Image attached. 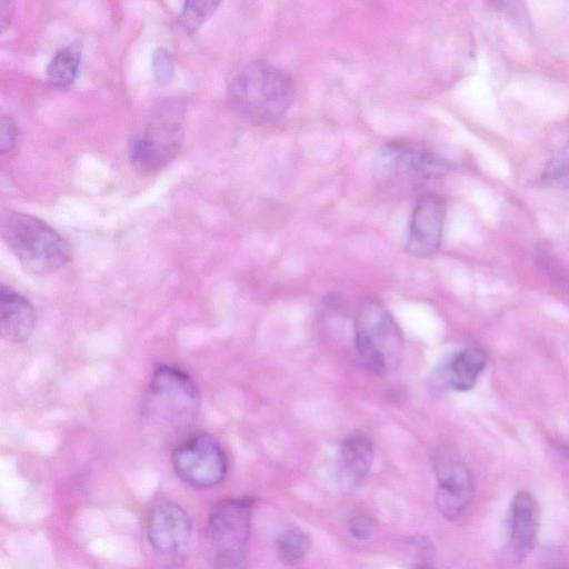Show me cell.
Here are the masks:
<instances>
[{
	"label": "cell",
	"mask_w": 569,
	"mask_h": 569,
	"mask_svg": "<svg viewBox=\"0 0 569 569\" xmlns=\"http://www.w3.org/2000/svg\"><path fill=\"white\" fill-rule=\"evenodd\" d=\"M274 543L279 561L284 566H295L309 551L311 540L301 529L287 527L277 535Z\"/></svg>",
	"instance_id": "17"
},
{
	"label": "cell",
	"mask_w": 569,
	"mask_h": 569,
	"mask_svg": "<svg viewBox=\"0 0 569 569\" xmlns=\"http://www.w3.org/2000/svg\"><path fill=\"white\" fill-rule=\"evenodd\" d=\"M201 398L189 373L179 367L159 365L142 398L141 415L149 427L181 432L197 419Z\"/></svg>",
	"instance_id": "2"
},
{
	"label": "cell",
	"mask_w": 569,
	"mask_h": 569,
	"mask_svg": "<svg viewBox=\"0 0 569 569\" xmlns=\"http://www.w3.org/2000/svg\"><path fill=\"white\" fill-rule=\"evenodd\" d=\"M447 212L446 199L426 191L413 207L406 237V251L419 258L432 256L441 246Z\"/></svg>",
	"instance_id": "11"
},
{
	"label": "cell",
	"mask_w": 569,
	"mask_h": 569,
	"mask_svg": "<svg viewBox=\"0 0 569 569\" xmlns=\"http://www.w3.org/2000/svg\"><path fill=\"white\" fill-rule=\"evenodd\" d=\"M37 311L31 301L9 286L0 289V332L11 342H23L32 335Z\"/></svg>",
	"instance_id": "13"
},
{
	"label": "cell",
	"mask_w": 569,
	"mask_h": 569,
	"mask_svg": "<svg viewBox=\"0 0 569 569\" xmlns=\"http://www.w3.org/2000/svg\"><path fill=\"white\" fill-rule=\"evenodd\" d=\"M541 269L548 274L552 281L565 288L569 291V274L558 264H555L553 261L546 256H541L538 260Z\"/></svg>",
	"instance_id": "23"
},
{
	"label": "cell",
	"mask_w": 569,
	"mask_h": 569,
	"mask_svg": "<svg viewBox=\"0 0 569 569\" xmlns=\"http://www.w3.org/2000/svg\"><path fill=\"white\" fill-rule=\"evenodd\" d=\"M252 506L251 498L213 503L206 527L210 569H247Z\"/></svg>",
	"instance_id": "4"
},
{
	"label": "cell",
	"mask_w": 569,
	"mask_h": 569,
	"mask_svg": "<svg viewBox=\"0 0 569 569\" xmlns=\"http://www.w3.org/2000/svg\"><path fill=\"white\" fill-rule=\"evenodd\" d=\"M373 458V447L367 437L351 436L345 439L336 459V473L342 488H357L369 473Z\"/></svg>",
	"instance_id": "14"
},
{
	"label": "cell",
	"mask_w": 569,
	"mask_h": 569,
	"mask_svg": "<svg viewBox=\"0 0 569 569\" xmlns=\"http://www.w3.org/2000/svg\"><path fill=\"white\" fill-rule=\"evenodd\" d=\"M146 537L159 556L178 559L186 555L192 539V521L183 507L172 501L153 505L146 517Z\"/></svg>",
	"instance_id": "8"
},
{
	"label": "cell",
	"mask_w": 569,
	"mask_h": 569,
	"mask_svg": "<svg viewBox=\"0 0 569 569\" xmlns=\"http://www.w3.org/2000/svg\"><path fill=\"white\" fill-rule=\"evenodd\" d=\"M540 525V509L537 500L527 491L518 492L512 499L509 513L508 546L517 561L526 559L533 550Z\"/></svg>",
	"instance_id": "12"
},
{
	"label": "cell",
	"mask_w": 569,
	"mask_h": 569,
	"mask_svg": "<svg viewBox=\"0 0 569 569\" xmlns=\"http://www.w3.org/2000/svg\"><path fill=\"white\" fill-rule=\"evenodd\" d=\"M376 529V521L367 515H355L348 521V530L357 540H369L375 535Z\"/></svg>",
	"instance_id": "21"
},
{
	"label": "cell",
	"mask_w": 569,
	"mask_h": 569,
	"mask_svg": "<svg viewBox=\"0 0 569 569\" xmlns=\"http://www.w3.org/2000/svg\"><path fill=\"white\" fill-rule=\"evenodd\" d=\"M487 362L485 351L478 347H468L458 352L446 368L448 385L459 391L471 389Z\"/></svg>",
	"instance_id": "15"
},
{
	"label": "cell",
	"mask_w": 569,
	"mask_h": 569,
	"mask_svg": "<svg viewBox=\"0 0 569 569\" xmlns=\"http://www.w3.org/2000/svg\"><path fill=\"white\" fill-rule=\"evenodd\" d=\"M152 70L156 80L161 83L171 81L174 73L173 58L164 48H158L152 53Z\"/></svg>",
	"instance_id": "20"
},
{
	"label": "cell",
	"mask_w": 569,
	"mask_h": 569,
	"mask_svg": "<svg viewBox=\"0 0 569 569\" xmlns=\"http://www.w3.org/2000/svg\"><path fill=\"white\" fill-rule=\"evenodd\" d=\"M81 66V50L78 43H70L58 50L47 66V80L56 89L70 88L78 78Z\"/></svg>",
	"instance_id": "16"
},
{
	"label": "cell",
	"mask_w": 569,
	"mask_h": 569,
	"mask_svg": "<svg viewBox=\"0 0 569 569\" xmlns=\"http://www.w3.org/2000/svg\"><path fill=\"white\" fill-rule=\"evenodd\" d=\"M540 180L551 187H569V131L547 159Z\"/></svg>",
	"instance_id": "18"
},
{
	"label": "cell",
	"mask_w": 569,
	"mask_h": 569,
	"mask_svg": "<svg viewBox=\"0 0 569 569\" xmlns=\"http://www.w3.org/2000/svg\"><path fill=\"white\" fill-rule=\"evenodd\" d=\"M176 475L187 485L209 489L223 481L228 471L227 456L208 433H194L179 442L171 453Z\"/></svg>",
	"instance_id": "7"
},
{
	"label": "cell",
	"mask_w": 569,
	"mask_h": 569,
	"mask_svg": "<svg viewBox=\"0 0 569 569\" xmlns=\"http://www.w3.org/2000/svg\"><path fill=\"white\" fill-rule=\"evenodd\" d=\"M437 479L435 503L447 519H457L469 505L473 495V482L469 468L458 453L449 447H440L432 458Z\"/></svg>",
	"instance_id": "9"
},
{
	"label": "cell",
	"mask_w": 569,
	"mask_h": 569,
	"mask_svg": "<svg viewBox=\"0 0 569 569\" xmlns=\"http://www.w3.org/2000/svg\"><path fill=\"white\" fill-rule=\"evenodd\" d=\"M2 238L20 264L34 274L62 268L71 257L67 240L43 220L29 213L7 211L1 219Z\"/></svg>",
	"instance_id": "3"
},
{
	"label": "cell",
	"mask_w": 569,
	"mask_h": 569,
	"mask_svg": "<svg viewBox=\"0 0 569 569\" xmlns=\"http://www.w3.org/2000/svg\"><path fill=\"white\" fill-rule=\"evenodd\" d=\"M296 88L279 67L256 60L242 68L228 88L229 101L246 121L267 126L280 120L291 107Z\"/></svg>",
	"instance_id": "1"
},
{
	"label": "cell",
	"mask_w": 569,
	"mask_h": 569,
	"mask_svg": "<svg viewBox=\"0 0 569 569\" xmlns=\"http://www.w3.org/2000/svg\"><path fill=\"white\" fill-rule=\"evenodd\" d=\"M355 345L362 365L378 377L398 367L403 340L386 307L375 299L360 303L355 317Z\"/></svg>",
	"instance_id": "6"
},
{
	"label": "cell",
	"mask_w": 569,
	"mask_h": 569,
	"mask_svg": "<svg viewBox=\"0 0 569 569\" xmlns=\"http://www.w3.org/2000/svg\"><path fill=\"white\" fill-rule=\"evenodd\" d=\"M19 129L12 118L1 114L0 117V151H11L18 141Z\"/></svg>",
	"instance_id": "22"
},
{
	"label": "cell",
	"mask_w": 569,
	"mask_h": 569,
	"mask_svg": "<svg viewBox=\"0 0 569 569\" xmlns=\"http://www.w3.org/2000/svg\"><path fill=\"white\" fill-rule=\"evenodd\" d=\"M218 1H187L179 16L182 28L194 32L217 9Z\"/></svg>",
	"instance_id": "19"
},
{
	"label": "cell",
	"mask_w": 569,
	"mask_h": 569,
	"mask_svg": "<svg viewBox=\"0 0 569 569\" xmlns=\"http://www.w3.org/2000/svg\"><path fill=\"white\" fill-rule=\"evenodd\" d=\"M12 13H13V3L8 0H0V24H1L2 32L9 26Z\"/></svg>",
	"instance_id": "24"
},
{
	"label": "cell",
	"mask_w": 569,
	"mask_h": 569,
	"mask_svg": "<svg viewBox=\"0 0 569 569\" xmlns=\"http://www.w3.org/2000/svg\"><path fill=\"white\" fill-rule=\"evenodd\" d=\"M449 169L450 164L436 153L403 142L383 146L373 161L378 187L399 196L419 191L427 182L442 177Z\"/></svg>",
	"instance_id": "5"
},
{
	"label": "cell",
	"mask_w": 569,
	"mask_h": 569,
	"mask_svg": "<svg viewBox=\"0 0 569 569\" xmlns=\"http://www.w3.org/2000/svg\"><path fill=\"white\" fill-rule=\"evenodd\" d=\"M182 138V128L178 121L157 120L130 142L129 159L140 171H157L177 154Z\"/></svg>",
	"instance_id": "10"
}]
</instances>
